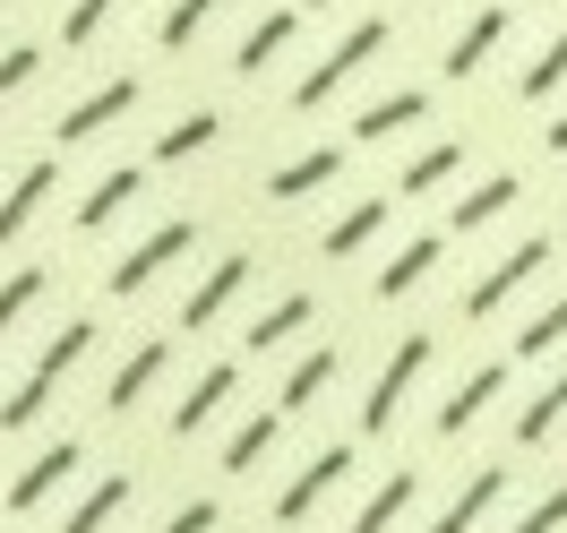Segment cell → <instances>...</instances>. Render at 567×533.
<instances>
[{"instance_id": "3957f363", "label": "cell", "mask_w": 567, "mask_h": 533, "mask_svg": "<svg viewBox=\"0 0 567 533\" xmlns=\"http://www.w3.org/2000/svg\"><path fill=\"white\" fill-rule=\"evenodd\" d=\"M542 267H550V242H516L507 258H491V267H482V285L464 293V319H491V310H507V293H525Z\"/></svg>"}, {"instance_id": "d590c367", "label": "cell", "mask_w": 567, "mask_h": 533, "mask_svg": "<svg viewBox=\"0 0 567 533\" xmlns=\"http://www.w3.org/2000/svg\"><path fill=\"white\" fill-rule=\"evenodd\" d=\"M559 525H567V482H559V491H542V499H533V508H525V516H516L507 533H559Z\"/></svg>"}, {"instance_id": "e0dca14e", "label": "cell", "mask_w": 567, "mask_h": 533, "mask_svg": "<svg viewBox=\"0 0 567 533\" xmlns=\"http://www.w3.org/2000/svg\"><path fill=\"white\" fill-rule=\"evenodd\" d=\"M498 491H507V464H482V473H473V482L439 508V525H430V533H473V525H482V508H491Z\"/></svg>"}, {"instance_id": "f35d334b", "label": "cell", "mask_w": 567, "mask_h": 533, "mask_svg": "<svg viewBox=\"0 0 567 533\" xmlns=\"http://www.w3.org/2000/svg\"><path fill=\"white\" fill-rule=\"evenodd\" d=\"M164 533H215V508H207V499H198V508H181V516H173V525H164Z\"/></svg>"}, {"instance_id": "6da1fadb", "label": "cell", "mask_w": 567, "mask_h": 533, "mask_svg": "<svg viewBox=\"0 0 567 533\" xmlns=\"http://www.w3.org/2000/svg\"><path fill=\"white\" fill-rule=\"evenodd\" d=\"M388 35H395L388 18H353L344 35L327 43V61H319V70H310L301 86H292V112H319V104H327V95H336V86H344L353 70H370V61L388 52Z\"/></svg>"}, {"instance_id": "ac0fdd59", "label": "cell", "mask_w": 567, "mask_h": 533, "mask_svg": "<svg viewBox=\"0 0 567 533\" xmlns=\"http://www.w3.org/2000/svg\"><path fill=\"white\" fill-rule=\"evenodd\" d=\"M52 181H61V164H27V173H18V189L0 198V242H18V233L35 224V207L52 198Z\"/></svg>"}, {"instance_id": "9c48e42d", "label": "cell", "mask_w": 567, "mask_h": 533, "mask_svg": "<svg viewBox=\"0 0 567 533\" xmlns=\"http://www.w3.org/2000/svg\"><path fill=\"white\" fill-rule=\"evenodd\" d=\"M233 388H241V361H207V370H198V388L173 404V430H181V439H189V430H207L215 404H233Z\"/></svg>"}, {"instance_id": "2e32d148", "label": "cell", "mask_w": 567, "mask_h": 533, "mask_svg": "<svg viewBox=\"0 0 567 533\" xmlns=\"http://www.w3.org/2000/svg\"><path fill=\"white\" fill-rule=\"evenodd\" d=\"M379 233H388V198H353V207L327 224V258H361Z\"/></svg>"}, {"instance_id": "7402d4cb", "label": "cell", "mask_w": 567, "mask_h": 533, "mask_svg": "<svg viewBox=\"0 0 567 533\" xmlns=\"http://www.w3.org/2000/svg\"><path fill=\"white\" fill-rule=\"evenodd\" d=\"M430 267H439V233H422V242H404V249L388 258V267H379V301H404V293L422 285Z\"/></svg>"}, {"instance_id": "9a60e30c", "label": "cell", "mask_w": 567, "mask_h": 533, "mask_svg": "<svg viewBox=\"0 0 567 533\" xmlns=\"http://www.w3.org/2000/svg\"><path fill=\"white\" fill-rule=\"evenodd\" d=\"M422 112H430V95H422V86H395V95H379V104H361L353 139H361V146H379V139H395V130H413Z\"/></svg>"}, {"instance_id": "8d00e7d4", "label": "cell", "mask_w": 567, "mask_h": 533, "mask_svg": "<svg viewBox=\"0 0 567 533\" xmlns=\"http://www.w3.org/2000/svg\"><path fill=\"white\" fill-rule=\"evenodd\" d=\"M121 0H70V18H61V43H95V27H104Z\"/></svg>"}, {"instance_id": "4316f807", "label": "cell", "mask_w": 567, "mask_h": 533, "mask_svg": "<svg viewBox=\"0 0 567 533\" xmlns=\"http://www.w3.org/2000/svg\"><path fill=\"white\" fill-rule=\"evenodd\" d=\"M404 508H413V473H388V482H379V491L361 499V516H353V533H388L395 516H404Z\"/></svg>"}, {"instance_id": "603a6c76", "label": "cell", "mask_w": 567, "mask_h": 533, "mask_svg": "<svg viewBox=\"0 0 567 533\" xmlns=\"http://www.w3.org/2000/svg\"><path fill=\"white\" fill-rule=\"evenodd\" d=\"M310 319H319V301H310V293H284L276 310L249 327V353H276V345H292V336H301Z\"/></svg>"}, {"instance_id": "8fae6325", "label": "cell", "mask_w": 567, "mask_h": 533, "mask_svg": "<svg viewBox=\"0 0 567 533\" xmlns=\"http://www.w3.org/2000/svg\"><path fill=\"white\" fill-rule=\"evenodd\" d=\"M336 173H344V146H310V155H292V164L267 173V198H310V189H327Z\"/></svg>"}, {"instance_id": "1f68e13d", "label": "cell", "mask_w": 567, "mask_h": 533, "mask_svg": "<svg viewBox=\"0 0 567 533\" xmlns=\"http://www.w3.org/2000/svg\"><path fill=\"white\" fill-rule=\"evenodd\" d=\"M267 439H276V413H258V422L233 430V448H224V473H249V464L267 457Z\"/></svg>"}, {"instance_id": "e575fe53", "label": "cell", "mask_w": 567, "mask_h": 533, "mask_svg": "<svg viewBox=\"0 0 567 533\" xmlns=\"http://www.w3.org/2000/svg\"><path fill=\"white\" fill-rule=\"evenodd\" d=\"M559 345H567V293H559V301H550V310L525 327V336H516V353H559Z\"/></svg>"}, {"instance_id": "5bb4252c", "label": "cell", "mask_w": 567, "mask_h": 533, "mask_svg": "<svg viewBox=\"0 0 567 533\" xmlns=\"http://www.w3.org/2000/svg\"><path fill=\"white\" fill-rule=\"evenodd\" d=\"M78 473V448L70 439H61V448H43L35 464H27V473H18V482H9V508H18V516H27V508H43V499L61 491V482H70Z\"/></svg>"}, {"instance_id": "f546056e", "label": "cell", "mask_w": 567, "mask_h": 533, "mask_svg": "<svg viewBox=\"0 0 567 533\" xmlns=\"http://www.w3.org/2000/svg\"><path fill=\"white\" fill-rule=\"evenodd\" d=\"M559 422H567V370H559V379H550V388H542V396L525 404V422H516V439H525V448H542V439H550Z\"/></svg>"}, {"instance_id": "d6a6232c", "label": "cell", "mask_w": 567, "mask_h": 533, "mask_svg": "<svg viewBox=\"0 0 567 533\" xmlns=\"http://www.w3.org/2000/svg\"><path fill=\"white\" fill-rule=\"evenodd\" d=\"M43 404H52V379H35V370H27V379H18V396L0 404V430H27Z\"/></svg>"}, {"instance_id": "74e56055", "label": "cell", "mask_w": 567, "mask_h": 533, "mask_svg": "<svg viewBox=\"0 0 567 533\" xmlns=\"http://www.w3.org/2000/svg\"><path fill=\"white\" fill-rule=\"evenodd\" d=\"M35 70H43V52H35V43H9V52H0V95H18V86H27Z\"/></svg>"}, {"instance_id": "ba28073f", "label": "cell", "mask_w": 567, "mask_h": 533, "mask_svg": "<svg viewBox=\"0 0 567 533\" xmlns=\"http://www.w3.org/2000/svg\"><path fill=\"white\" fill-rule=\"evenodd\" d=\"M507 18H516L507 0H491V9H473V18H464V35L447 43V61H439V70H447V78H473V70H482V61L498 52V43H507Z\"/></svg>"}, {"instance_id": "f1b7e54d", "label": "cell", "mask_w": 567, "mask_h": 533, "mask_svg": "<svg viewBox=\"0 0 567 533\" xmlns=\"http://www.w3.org/2000/svg\"><path fill=\"white\" fill-rule=\"evenodd\" d=\"M86 345H95V319H70L61 336H52V345H43L35 379H52V388H61V370H78V361H86Z\"/></svg>"}, {"instance_id": "d6986e66", "label": "cell", "mask_w": 567, "mask_h": 533, "mask_svg": "<svg viewBox=\"0 0 567 533\" xmlns=\"http://www.w3.org/2000/svg\"><path fill=\"white\" fill-rule=\"evenodd\" d=\"M498 388H507V361H491V370H473V379H464V388L447 396V404H439V439H456V430H473V413H482V404H491Z\"/></svg>"}, {"instance_id": "7a4b0ae2", "label": "cell", "mask_w": 567, "mask_h": 533, "mask_svg": "<svg viewBox=\"0 0 567 533\" xmlns=\"http://www.w3.org/2000/svg\"><path fill=\"white\" fill-rule=\"evenodd\" d=\"M189 242H198V224H189V215H164V224H155V233H146L121 267H112V293H121V301H130V293H146L164 267H173V258H189Z\"/></svg>"}, {"instance_id": "ffe728a7", "label": "cell", "mask_w": 567, "mask_h": 533, "mask_svg": "<svg viewBox=\"0 0 567 533\" xmlns=\"http://www.w3.org/2000/svg\"><path fill=\"white\" fill-rule=\"evenodd\" d=\"M456 173H464V146H456V139H439V146H422V155L395 173V189H404V198H430V189H447Z\"/></svg>"}, {"instance_id": "cb8c5ba5", "label": "cell", "mask_w": 567, "mask_h": 533, "mask_svg": "<svg viewBox=\"0 0 567 533\" xmlns=\"http://www.w3.org/2000/svg\"><path fill=\"white\" fill-rule=\"evenodd\" d=\"M215 139H224V121H215V112H189V121H173V130L155 139V164H189V155H207Z\"/></svg>"}, {"instance_id": "d4e9b609", "label": "cell", "mask_w": 567, "mask_h": 533, "mask_svg": "<svg viewBox=\"0 0 567 533\" xmlns=\"http://www.w3.org/2000/svg\"><path fill=\"white\" fill-rule=\"evenodd\" d=\"M327 379H336V353L319 345V353H301V361H292V379H284L276 404H284V413H310V404L327 396Z\"/></svg>"}, {"instance_id": "7c38bea8", "label": "cell", "mask_w": 567, "mask_h": 533, "mask_svg": "<svg viewBox=\"0 0 567 533\" xmlns=\"http://www.w3.org/2000/svg\"><path fill=\"white\" fill-rule=\"evenodd\" d=\"M292 35H301V9H267V18H258V27L241 35L233 70H241V78H267V61H276V52H284Z\"/></svg>"}, {"instance_id": "52a82bcc", "label": "cell", "mask_w": 567, "mask_h": 533, "mask_svg": "<svg viewBox=\"0 0 567 533\" xmlns=\"http://www.w3.org/2000/svg\"><path fill=\"white\" fill-rule=\"evenodd\" d=\"M336 473H353V448H327V457L301 464V473H292V482L276 491V525H301V516H310V508L336 491Z\"/></svg>"}, {"instance_id": "60d3db41", "label": "cell", "mask_w": 567, "mask_h": 533, "mask_svg": "<svg viewBox=\"0 0 567 533\" xmlns=\"http://www.w3.org/2000/svg\"><path fill=\"white\" fill-rule=\"evenodd\" d=\"M301 9H336V0H301Z\"/></svg>"}, {"instance_id": "44dd1931", "label": "cell", "mask_w": 567, "mask_h": 533, "mask_svg": "<svg viewBox=\"0 0 567 533\" xmlns=\"http://www.w3.org/2000/svg\"><path fill=\"white\" fill-rule=\"evenodd\" d=\"M130 198H138V164H121V173H104L95 189H86V198H78V233H104V224H112L121 207H130Z\"/></svg>"}, {"instance_id": "484cf974", "label": "cell", "mask_w": 567, "mask_h": 533, "mask_svg": "<svg viewBox=\"0 0 567 533\" xmlns=\"http://www.w3.org/2000/svg\"><path fill=\"white\" fill-rule=\"evenodd\" d=\"M121 508H130V482H121V473H104V482H95V491L70 508V525H61V533H104Z\"/></svg>"}, {"instance_id": "83f0119b", "label": "cell", "mask_w": 567, "mask_h": 533, "mask_svg": "<svg viewBox=\"0 0 567 533\" xmlns=\"http://www.w3.org/2000/svg\"><path fill=\"white\" fill-rule=\"evenodd\" d=\"M559 86H567V27H559L550 43H542V61H533V70L516 78V95H525V104H550Z\"/></svg>"}, {"instance_id": "4dcf8cb0", "label": "cell", "mask_w": 567, "mask_h": 533, "mask_svg": "<svg viewBox=\"0 0 567 533\" xmlns=\"http://www.w3.org/2000/svg\"><path fill=\"white\" fill-rule=\"evenodd\" d=\"M215 9H224V0H173V9H164V27H155V43H164V52H189Z\"/></svg>"}, {"instance_id": "ab89813d", "label": "cell", "mask_w": 567, "mask_h": 533, "mask_svg": "<svg viewBox=\"0 0 567 533\" xmlns=\"http://www.w3.org/2000/svg\"><path fill=\"white\" fill-rule=\"evenodd\" d=\"M542 146H550V155H567V112L550 121V130H542Z\"/></svg>"}, {"instance_id": "8992f818", "label": "cell", "mask_w": 567, "mask_h": 533, "mask_svg": "<svg viewBox=\"0 0 567 533\" xmlns=\"http://www.w3.org/2000/svg\"><path fill=\"white\" fill-rule=\"evenodd\" d=\"M130 104H138V78H104L95 95H78V104L61 112V146H86V139H104V130H112V121H121Z\"/></svg>"}, {"instance_id": "30bf717a", "label": "cell", "mask_w": 567, "mask_h": 533, "mask_svg": "<svg viewBox=\"0 0 567 533\" xmlns=\"http://www.w3.org/2000/svg\"><path fill=\"white\" fill-rule=\"evenodd\" d=\"M164 361H173V336H146L138 353L112 370V396H104V404H112V413H130V404H138V396L155 388V379H164Z\"/></svg>"}, {"instance_id": "836d02e7", "label": "cell", "mask_w": 567, "mask_h": 533, "mask_svg": "<svg viewBox=\"0 0 567 533\" xmlns=\"http://www.w3.org/2000/svg\"><path fill=\"white\" fill-rule=\"evenodd\" d=\"M35 301H43V267H18V276L0 285V327H18L27 310H35Z\"/></svg>"}, {"instance_id": "277c9868", "label": "cell", "mask_w": 567, "mask_h": 533, "mask_svg": "<svg viewBox=\"0 0 567 533\" xmlns=\"http://www.w3.org/2000/svg\"><path fill=\"white\" fill-rule=\"evenodd\" d=\"M422 370H430V336H404V345L388 353V370L370 379V396H361V430H388L395 404H404V388H413Z\"/></svg>"}, {"instance_id": "4fadbf2b", "label": "cell", "mask_w": 567, "mask_h": 533, "mask_svg": "<svg viewBox=\"0 0 567 533\" xmlns=\"http://www.w3.org/2000/svg\"><path fill=\"white\" fill-rule=\"evenodd\" d=\"M516 198H525V181H516V173H491V181H473V189L456 198V215H447V224H456V233H482V224H498Z\"/></svg>"}, {"instance_id": "5b68a950", "label": "cell", "mask_w": 567, "mask_h": 533, "mask_svg": "<svg viewBox=\"0 0 567 533\" xmlns=\"http://www.w3.org/2000/svg\"><path fill=\"white\" fill-rule=\"evenodd\" d=\"M249 276H258V267H249V249H224V258L207 267V285L181 301V327H215L224 310H233V301H241V285H249Z\"/></svg>"}]
</instances>
